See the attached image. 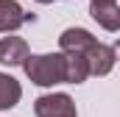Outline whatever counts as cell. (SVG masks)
Returning a JSON list of instances; mask_svg holds the SVG:
<instances>
[{
    "label": "cell",
    "instance_id": "6da1fadb",
    "mask_svg": "<svg viewBox=\"0 0 120 117\" xmlns=\"http://www.w3.org/2000/svg\"><path fill=\"white\" fill-rule=\"evenodd\" d=\"M31 84L36 87H56L64 84V53H28L20 64Z\"/></svg>",
    "mask_w": 120,
    "mask_h": 117
},
{
    "label": "cell",
    "instance_id": "7a4b0ae2",
    "mask_svg": "<svg viewBox=\"0 0 120 117\" xmlns=\"http://www.w3.org/2000/svg\"><path fill=\"white\" fill-rule=\"evenodd\" d=\"M34 114L36 117H78V112H75V103L70 95L50 92V95H39L34 100Z\"/></svg>",
    "mask_w": 120,
    "mask_h": 117
},
{
    "label": "cell",
    "instance_id": "3957f363",
    "mask_svg": "<svg viewBox=\"0 0 120 117\" xmlns=\"http://www.w3.org/2000/svg\"><path fill=\"white\" fill-rule=\"evenodd\" d=\"M87 58V70L90 75H109L115 70V61H117V50L112 45H103V42H95L90 50L84 53Z\"/></svg>",
    "mask_w": 120,
    "mask_h": 117
},
{
    "label": "cell",
    "instance_id": "277c9868",
    "mask_svg": "<svg viewBox=\"0 0 120 117\" xmlns=\"http://www.w3.org/2000/svg\"><path fill=\"white\" fill-rule=\"evenodd\" d=\"M25 22H34V14H28L17 0H0V33H14Z\"/></svg>",
    "mask_w": 120,
    "mask_h": 117
},
{
    "label": "cell",
    "instance_id": "5b68a950",
    "mask_svg": "<svg viewBox=\"0 0 120 117\" xmlns=\"http://www.w3.org/2000/svg\"><path fill=\"white\" fill-rule=\"evenodd\" d=\"M90 17L103 31L115 33L120 28V6H117V0H90Z\"/></svg>",
    "mask_w": 120,
    "mask_h": 117
},
{
    "label": "cell",
    "instance_id": "8992f818",
    "mask_svg": "<svg viewBox=\"0 0 120 117\" xmlns=\"http://www.w3.org/2000/svg\"><path fill=\"white\" fill-rule=\"evenodd\" d=\"M95 42L98 39L87 28H67V31H61V36H59L61 53H87Z\"/></svg>",
    "mask_w": 120,
    "mask_h": 117
},
{
    "label": "cell",
    "instance_id": "52a82bcc",
    "mask_svg": "<svg viewBox=\"0 0 120 117\" xmlns=\"http://www.w3.org/2000/svg\"><path fill=\"white\" fill-rule=\"evenodd\" d=\"M28 56V42L22 36H3L0 39V61L8 67L22 64V58Z\"/></svg>",
    "mask_w": 120,
    "mask_h": 117
},
{
    "label": "cell",
    "instance_id": "ba28073f",
    "mask_svg": "<svg viewBox=\"0 0 120 117\" xmlns=\"http://www.w3.org/2000/svg\"><path fill=\"white\" fill-rule=\"evenodd\" d=\"M90 78L84 53H64V84H84Z\"/></svg>",
    "mask_w": 120,
    "mask_h": 117
},
{
    "label": "cell",
    "instance_id": "9c48e42d",
    "mask_svg": "<svg viewBox=\"0 0 120 117\" xmlns=\"http://www.w3.org/2000/svg\"><path fill=\"white\" fill-rule=\"evenodd\" d=\"M20 98H22L20 81H17L14 75H8V73H0V112L14 109V106L20 103Z\"/></svg>",
    "mask_w": 120,
    "mask_h": 117
},
{
    "label": "cell",
    "instance_id": "30bf717a",
    "mask_svg": "<svg viewBox=\"0 0 120 117\" xmlns=\"http://www.w3.org/2000/svg\"><path fill=\"white\" fill-rule=\"evenodd\" d=\"M36 3H42V6H48V3H53V0H36Z\"/></svg>",
    "mask_w": 120,
    "mask_h": 117
}]
</instances>
